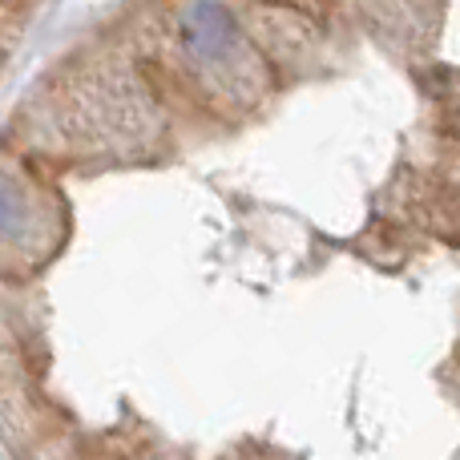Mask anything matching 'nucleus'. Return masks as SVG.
Returning <instances> with one entry per match:
<instances>
[{"label": "nucleus", "mask_w": 460, "mask_h": 460, "mask_svg": "<svg viewBox=\"0 0 460 460\" xmlns=\"http://www.w3.org/2000/svg\"><path fill=\"white\" fill-rule=\"evenodd\" d=\"M32 223H37V215H32L24 190L8 178H0V238H24Z\"/></svg>", "instance_id": "f257e3e1"}]
</instances>
